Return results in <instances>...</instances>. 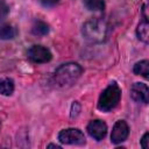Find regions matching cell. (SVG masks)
<instances>
[{
    "label": "cell",
    "instance_id": "cell-1",
    "mask_svg": "<svg viewBox=\"0 0 149 149\" xmlns=\"http://www.w3.org/2000/svg\"><path fill=\"white\" fill-rule=\"evenodd\" d=\"M83 73V68L77 63H65L56 69L51 81L55 87L65 88L73 85Z\"/></svg>",
    "mask_w": 149,
    "mask_h": 149
},
{
    "label": "cell",
    "instance_id": "cell-2",
    "mask_svg": "<svg viewBox=\"0 0 149 149\" xmlns=\"http://www.w3.org/2000/svg\"><path fill=\"white\" fill-rule=\"evenodd\" d=\"M81 34L87 41L100 43V42H104L107 38L108 26L102 19L93 17V19L86 21L83 24Z\"/></svg>",
    "mask_w": 149,
    "mask_h": 149
},
{
    "label": "cell",
    "instance_id": "cell-3",
    "mask_svg": "<svg viewBox=\"0 0 149 149\" xmlns=\"http://www.w3.org/2000/svg\"><path fill=\"white\" fill-rule=\"evenodd\" d=\"M121 99V90L118 84H109L100 94L98 100V108L101 112H109L115 108Z\"/></svg>",
    "mask_w": 149,
    "mask_h": 149
},
{
    "label": "cell",
    "instance_id": "cell-4",
    "mask_svg": "<svg viewBox=\"0 0 149 149\" xmlns=\"http://www.w3.org/2000/svg\"><path fill=\"white\" fill-rule=\"evenodd\" d=\"M58 141L63 144L83 146L85 144V136L83 132L78 128H68V129H63L59 132Z\"/></svg>",
    "mask_w": 149,
    "mask_h": 149
},
{
    "label": "cell",
    "instance_id": "cell-5",
    "mask_svg": "<svg viewBox=\"0 0 149 149\" xmlns=\"http://www.w3.org/2000/svg\"><path fill=\"white\" fill-rule=\"evenodd\" d=\"M28 58L34 63H47L52 58V55L48 48L40 44H35L29 48Z\"/></svg>",
    "mask_w": 149,
    "mask_h": 149
},
{
    "label": "cell",
    "instance_id": "cell-6",
    "mask_svg": "<svg viewBox=\"0 0 149 149\" xmlns=\"http://www.w3.org/2000/svg\"><path fill=\"white\" fill-rule=\"evenodd\" d=\"M128 134H129V127L127 122L123 120H119L113 126L112 134H111V141L114 144L121 143L128 137Z\"/></svg>",
    "mask_w": 149,
    "mask_h": 149
},
{
    "label": "cell",
    "instance_id": "cell-7",
    "mask_svg": "<svg viewBox=\"0 0 149 149\" xmlns=\"http://www.w3.org/2000/svg\"><path fill=\"white\" fill-rule=\"evenodd\" d=\"M130 97L134 101L141 104H148L149 100V91L148 86L144 83H135L130 88Z\"/></svg>",
    "mask_w": 149,
    "mask_h": 149
},
{
    "label": "cell",
    "instance_id": "cell-8",
    "mask_svg": "<svg viewBox=\"0 0 149 149\" xmlns=\"http://www.w3.org/2000/svg\"><path fill=\"white\" fill-rule=\"evenodd\" d=\"M87 133L97 141H101L107 134V125L102 120H92L87 125Z\"/></svg>",
    "mask_w": 149,
    "mask_h": 149
},
{
    "label": "cell",
    "instance_id": "cell-9",
    "mask_svg": "<svg viewBox=\"0 0 149 149\" xmlns=\"http://www.w3.org/2000/svg\"><path fill=\"white\" fill-rule=\"evenodd\" d=\"M17 30L15 27L8 23L0 24V40H12L16 36Z\"/></svg>",
    "mask_w": 149,
    "mask_h": 149
},
{
    "label": "cell",
    "instance_id": "cell-10",
    "mask_svg": "<svg viewBox=\"0 0 149 149\" xmlns=\"http://www.w3.org/2000/svg\"><path fill=\"white\" fill-rule=\"evenodd\" d=\"M148 29H149V24H148L147 19H143L136 28V35L139 40L144 43H148Z\"/></svg>",
    "mask_w": 149,
    "mask_h": 149
},
{
    "label": "cell",
    "instance_id": "cell-11",
    "mask_svg": "<svg viewBox=\"0 0 149 149\" xmlns=\"http://www.w3.org/2000/svg\"><path fill=\"white\" fill-rule=\"evenodd\" d=\"M14 92V81L10 78L0 79V93L2 95H12Z\"/></svg>",
    "mask_w": 149,
    "mask_h": 149
},
{
    "label": "cell",
    "instance_id": "cell-12",
    "mask_svg": "<svg viewBox=\"0 0 149 149\" xmlns=\"http://www.w3.org/2000/svg\"><path fill=\"white\" fill-rule=\"evenodd\" d=\"M133 71H134L135 74H139V76H142L144 78H148V74H149V62L147 59L137 62L134 65Z\"/></svg>",
    "mask_w": 149,
    "mask_h": 149
},
{
    "label": "cell",
    "instance_id": "cell-13",
    "mask_svg": "<svg viewBox=\"0 0 149 149\" xmlns=\"http://www.w3.org/2000/svg\"><path fill=\"white\" fill-rule=\"evenodd\" d=\"M31 33L36 36H44L49 33V24L43 21H36L31 27Z\"/></svg>",
    "mask_w": 149,
    "mask_h": 149
},
{
    "label": "cell",
    "instance_id": "cell-14",
    "mask_svg": "<svg viewBox=\"0 0 149 149\" xmlns=\"http://www.w3.org/2000/svg\"><path fill=\"white\" fill-rule=\"evenodd\" d=\"M84 5L91 12H102L105 9L104 0H84Z\"/></svg>",
    "mask_w": 149,
    "mask_h": 149
},
{
    "label": "cell",
    "instance_id": "cell-15",
    "mask_svg": "<svg viewBox=\"0 0 149 149\" xmlns=\"http://www.w3.org/2000/svg\"><path fill=\"white\" fill-rule=\"evenodd\" d=\"M9 13V7L8 5L3 1V0H0V19H3L8 15Z\"/></svg>",
    "mask_w": 149,
    "mask_h": 149
},
{
    "label": "cell",
    "instance_id": "cell-16",
    "mask_svg": "<svg viewBox=\"0 0 149 149\" xmlns=\"http://www.w3.org/2000/svg\"><path fill=\"white\" fill-rule=\"evenodd\" d=\"M79 111H80V106H79L78 102L74 101V102L72 104V107H71V116H72V118L77 116L78 113H79Z\"/></svg>",
    "mask_w": 149,
    "mask_h": 149
},
{
    "label": "cell",
    "instance_id": "cell-17",
    "mask_svg": "<svg viewBox=\"0 0 149 149\" xmlns=\"http://www.w3.org/2000/svg\"><path fill=\"white\" fill-rule=\"evenodd\" d=\"M148 136H149V134L146 133V134L142 136V139H141V146H142L143 149H147V148H148V144H147V142H148Z\"/></svg>",
    "mask_w": 149,
    "mask_h": 149
},
{
    "label": "cell",
    "instance_id": "cell-18",
    "mask_svg": "<svg viewBox=\"0 0 149 149\" xmlns=\"http://www.w3.org/2000/svg\"><path fill=\"white\" fill-rule=\"evenodd\" d=\"M41 2L44 6H55L59 2V0H41Z\"/></svg>",
    "mask_w": 149,
    "mask_h": 149
},
{
    "label": "cell",
    "instance_id": "cell-19",
    "mask_svg": "<svg viewBox=\"0 0 149 149\" xmlns=\"http://www.w3.org/2000/svg\"><path fill=\"white\" fill-rule=\"evenodd\" d=\"M48 148H57V149H59L61 147H59V146H57V144H49V146H48Z\"/></svg>",
    "mask_w": 149,
    "mask_h": 149
},
{
    "label": "cell",
    "instance_id": "cell-20",
    "mask_svg": "<svg viewBox=\"0 0 149 149\" xmlns=\"http://www.w3.org/2000/svg\"><path fill=\"white\" fill-rule=\"evenodd\" d=\"M0 129H1V122H0Z\"/></svg>",
    "mask_w": 149,
    "mask_h": 149
}]
</instances>
